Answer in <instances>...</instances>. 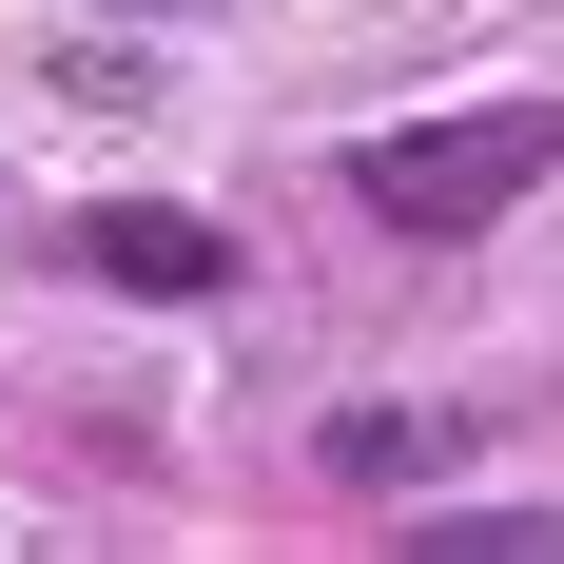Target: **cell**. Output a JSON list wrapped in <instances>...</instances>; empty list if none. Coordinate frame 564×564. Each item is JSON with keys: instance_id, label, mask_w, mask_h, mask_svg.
I'll return each mask as SVG.
<instances>
[{"instance_id": "obj_3", "label": "cell", "mask_w": 564, "mask_h": 564, "mask_svg": "<svg viewBox=\"0 0 564 564\" xmlns=\"http://www.w3.org/2000/svg\"><path fill=\"white\" fill-rule=\"evenodd\" d=\"M448 467V409H332V487H429Z\"/></svg>"}, {"instance_id": "obj_2", "label": "cell", "mask_w": 564, "mask_h": 564, "mask_svg": "<svg viewBox=\"0 0 564 564\" xmlns=\"http://www.w3.org/2000/svg\"><path fill=\"white\" fill-rule=\"evenodd\" d=\"M78 273H117V292H234V234L175 215V195H137V215H78Z\"/></svg>"}, {"instance_id": "obj_4", "label": "cell", "mask_w": 564, "mask_h": 564, "mask_svg": "<svg viewBox=\"0 0 564 564\" xmlns=\"http://www.w3.org/2000/svg\"><path fill=\"white\" fill-rule=\"evenodd\" d=\"M429 564H564V507H448V525H409Z\"/></svg>"}, {"instance_id": "obj_1", "label": "cell", "mask_w": 564, "mask_h": 564, "mask_svg": "<svg viewBox=\"0 0 564 564\" xmlns=\"http://www.w3.org/2000/svg\"><path fill=\"white\" fill-rule=\"evenodd\" d=\"M564 175V98H487V117H409V137H370L350 156V195L390 234H487V215H525Z\"/></svg>"}]
</instances>
